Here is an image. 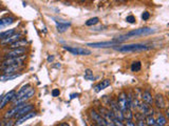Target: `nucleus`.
Wrapping results in <instances>:
<instances>
[{
  "label": "nucleus",
  "mask_w": 169,
  "mask_h": 126,
  "mask_svg": "<svg viewBox=\"0 0 169 126\" xmlns=\"http://www.w3.org/2000/svg\"><path fill=\"white\" fill-rule=\"evenodd\" d=\"M157 30L152 28H136V30H130L128 33L124 34V35L119 36V37L116 38V40H119V42L124 40H127L129 38H133V37H140V36H148L151 35V34L155 33Z\"/></svg>",
  "instance_id": "obj_1"
},
{
  "label": "nucleus",
  "mask_w": 169,
  "mask_h": 126,
  "mask_svg": "<svg viewBox=\"0 0 169 126\" xmlns=\"http://www.w3.org/2000/svg\"><path fill=\"white\" fill-rule=\"evenodd\" d=\"M153 48V46L144 44V43H134V44H127V45H122L119 47H116V50L119 53H139V52H144Z\"/></svg>",
  "instance_id": "obj_2"
},
{
  "label": "nucleus",
  "mask_w": 169,
  "mask_h": 126,
  "mask_svg": "<svg viewBox=\"0 0 169 126\" xmlns=\"http://www.w3.org/2000/svg\"><path fill=\"white\" fill-rule=\"evenodd\" d=\"M63 48L68 52H70L72 55L75 56H88L91 55V50L86 47H76V46H67L63 45Z\"/></svg>",
  "instance_id": "obj_3"
},
{
  "label": "nucleus",
  "mask_w": 169,
  "mask_h": 126,
  "mask_svg": "<svg viewBox=\"0 0 169 126\" xmlns=\"http://www.w3.org/2000/svg\"><path fill=\"white\" fill-rule=\"evenodd\" d=\"M119 41L113 39L112 41H107V42H94V43H88L87 45L91 47L95 48H106V47H112V46H117L119 44Z\"/></svg>",
  "instance_id": "obj_4"
},
{
  "label": "nucleus",
  "mask_w": 169,
  "mask_h": 126,
  "mask_svg": "<svg viewBox=\"0 0 169 126\" xmlns=\"http://www.w3.org/2000/svg\"><path fill=\"white\" fill-rule=\"evenodd\" d=\"M116 104H117L119 110H121L122 113H124L125 110L129 109V107H128V96H127L126 93L123 91V93H119V98H117V101H116Z\"/></svg>",
  "instance_id": "obj_5"
},
{
  "label": "nucleus",
  "mask_w": 169,
  "mask_h": 126,
  "mask_svg": "<svg viewBox=\"0 0 169 126\" xmlns=\"http://www.w3.org/2000/svg\"><path fill=\"white\" fill-rule=\"evenodd\" d=\"M90 116H91V118H92V120H93L94 122H96V124H97V125H103V126L112 125V124H109L108 122H107L106 120H105V119H104L103 117L99 115V113H97L95 109H91V110H90Z\"/></svg>",
  "instance_id": "obj_6"
},
{
  "label": "nucleus",
  "mask_w": 169,
  "mask_h": 126,
  "mask_svg": "<svg viewBox=\"0 0 169 126\" xmlns=\"http://www.w3.org/2000/svg\"><path fill=\"white\" fill-rule=\"evenodd\" d=\"M24 60H25V55L21 56V57H17V58L5 59L2 62V66L3 67H6V66H11V65H22V63Z\"/></svg>",
  "instance_id": "obj_7"
},
{
  "label": "nucleus",
  "mask_w": 169,
  "mask_h": 126,
  "mask_svg": "<svg viewBox=\"0 0 169 126\" xmlns=\"http://www.w3.org/2000/svg\"><path fill=\"white\" fill-rule=\"evenodd\" d=\"M15 96H16L15 91H9L8 93H5L4 96H3L2 100H1V102H0V109H2L3 107H5L6 104H9V102L14 100Z\"/></svg>",
  "instance_id": "obj_8"
},
{
  "label": "nucleus",
  "mask_w": 169,
  "mask_h": 126,
  "mask_svg": "<svg viewBox=\"0 0 169 126\" xmlns=\"http://www.w3.org/2000/svg\"><path fill=\"white\" fill-rule=\"evenodd\" d=\"M25 53V48L21 47V48H15V50H10L6 55H5V59L9 58H17V57H21V56H24L23 54Z\"/></svg>",
  "instance_id": "obj_9"
},
{
  "label": "nucleus",
  "mask_w": 169,
  "mask_h": 126,
  "mask_svg": "<svg viewBox=\"0 0 169 126\" xmlns=\"http://www.w3.org/2000/svg\"><path fill=\"white\" fill-rule=\"evenodd\" d=\"M34 93H35V91L34 89H32L31 91H29L25 96L21 97V98H19L18 100H15L13 101V105L16 106V105H19V104H23V103H27V101L29 100V99H31L32 97L34 96Z\"/></svg>",
  "instance_id": "obj_10"
},
{
  "label": "nucleus",
  "mask_w": 169,
  "mask_h": 126,
  "mask_svg": "<svg viewBox=\"0 0 169 126\" xmlns=\"http://www.w3.org/2000/svg\"><path fill=\"white\" fill-rule=\"evenodd\" d=\"M21 37V34L20 33H17V34H14V35H12L11 37L6 38V39H4V40L0 41V43L2 44V45H11V44H13V43H15L16 41H18L19 39H20Z\"/></svg>",
  "instance_id": "obj_11"
},
{
  "label": "nucleus",
  "mask_w": 169,
  "mask_h": 126,
  "mask_svg": "<svg viewBox=\"0 0 169 126\" xmlns=\"http://www.w3.org/2000/svg\"><path fill=\"white\" fill-rule=\"evenodd\" d=\"M142 101L149 106H151L152 103H153V97H152V93H150L148 89L145 91H143V93H142Z\"/></svg>",
  "instance_id": "obj_12"
},
{
  "label": "nucleus",
  "mask_w": 169,
  "mask_h": 126,
  "mask_svg": "<svg viewBox=\"0 0 169 126\" xmlns=\"http://www.w3.org/2000/svg\"><path fill=\"white\" fill-rule=\"evenodd\" d=\"M33 89V88L31 87V85L30 84H27V85H24L22 88H20L19 91L16 93V96H15V98H14V100L13 101H15V100H18L19 98H21V97H23V96H25L27 93H29V91H31Z\"/></svg>",
  "instance_id": "obj_13"
},
{
  "label": "nucleus",
  "mask_w": 169,
  "mask_h": 126,
  "mask_svg": "<svg viewBox=\"0 0 169 126\" xmlns=\"http://www.w3.org/2000/svg\"><path fill=\"white\" fill-rule=\"evenodd\" d=\"M34 108V106L32 105V104H30V103H28L27 105L23 107V108H21L20 110L18 111L17 113V115L15 116V118L16 119H19V118H21L22 116H24V115H27V113H31L32 111V109Z\"/></svg>",
  "instance_id": "obj_14"
},
{
  "label": "nucleus",
  "mask_w": 169,
  "mask_h": 126,
  "mask_svg": "<svg viewBox=\"0 0 169 126\" xmlns=\"http://www.w3.org/2000/svg\"><path fill=\"white\" fill-rule=\"evenodd\" d=\"M21 66L22 65H11V66H6V67H3V73L4 75H13L15 74L16 71H20Z\"/></svg>",
  "instance_id": "obj_15"
},
{
  "label": "nucleus",
  "mask_w": 169,
  "mask_h": 126,
  "mask_svg": "<svg viewBox=\"0 0 169 126\" xmlns=\"http://www.w3.org/2000/svg\"><path fill=\"white\" fill-rule=\"evenodd\" d=\"M111 84V80L110 79H105V80H101L97 85L95 86V91L96 93H99V91H101L103 89L107 88L108 86H110Z\"/></svg>",
  "instance_id": "obj_16"
},
{
  "label": "nucleus",
  "mask_w": 169,
  "mask_h": 126,
  "mask_svg": "<svg viewBox=\"0 0 169 126\" xmlns=\"http://www.w3.org/2000/svg\"><path fill=\"white\" fill-rule=\"evenodd\" d=\"M153 103L155 104V106H157V108H164L165 107V100H164V97L162 96V95H160V93H157V95H155V97H154V100H153Z\"/></svg>",
  "instance_id": "obj_17"
},
{
  "label": "nucleus",
  "mask_w": 169,
  "mask_h": 126,
  "mask_svg": "<svg viewBox=\"0 0 169 126\" xmlns=\"http://www.w3.org/2000/svg\"><path fill=\"white\" fill-rule=\"evenodd\" d=\"M35 116H36L35 111H31V113H27V115H24V116H22L21 118L17 119L16 122H15V125H20V124H22L23 122L28 121L29 119L33 118V117H35Z\"/></svg>",
  "instance_id": "obj_18"
},
{
  "label": "nucleus",
  "mask_w": 169,
  "mask_h": 126,
  "mask_svg": "<svg viewBox=\"0 0 169 126\" xmlns=\"http://www.w3.org/2000/svg\"><path fill=\"white\" fill-rule=\"evenodd\" d=\"M15 21V18L12 17V16H6V17H3L0 19V28H4V26H8V25L12 24Z\"/></svg>",
  "instance_id": "obj_19"
},
{
  "label": "nucleus",
  "mask_w": 169,
  "mask_h": 126,
  "mask_svg": "<svg viewBox=\"0 0 169 126\" xmlns=\"http://www.w3.org/2000/svg\"><path fill=\"white\" fill-rule=\"evenodd\" d=\"M70 25H71V23L66 22V21H60V22L56 21V28H57L58 33H63V32H66Z\"/></svg>",
  "instance_id": "obj_20"
},
{
  "label": "nucleus",
  "mask_w": 169,
  "mask_h": 126,
  "mask_svg": "<svg viewBox=\"0 0 169 126\" xmlns=\"http://www.w3.org/2000/svg\"><path fill=\"white\" fill-rule=\"evenodd\" d=\"M28 44V41L25 40V39H19L18 41H16L15 43H13V44H11L10 47L12 48V50H15V48H21L23 47V46H25Z\"/></svg>",
  "instance_id": "obj_21"
},
{
  "label": "nucleus",
  "mask_w": 169,
  "mask_h": 126,
  "mask_svg": "<svg viewBox=\"0 0 169 126\" xmlns=\"http://www.w3.org/2000/svg\"><path fill=\"white\" fill-rule=\"evenodd\" d=\"M15 34V28H11V30H5V32H2V33H0V41L4 40L6 38L11 37L12 35Z\"/></svg>",
  "instance_id": "obj_22"
},
{
  "label": "nucleus",
  "mask_w": 169,
  "mask_h": 126,
  "mask_svg": "<svg viewBox=\"0 0 169 126\" xmlns=\"http://www.w3.org/2000/svg\"><path fill=\"white\" fill-rule=\"evenodd\" d=\"M20 77V74H13V75H2L0 76V81H10Z\"/></svg>",
  "instance_id": "obj_23"
},
{
  "label": "nucleus",
  "mask_w": 169,
  "mask_h": 126,
  "mask_svg": "<svg viewBox=\"0 0 169 126\" xmlns=\"http://www.w3.org/2000/svg\"><path fill=\"white\" fill-rule=\"evenodd\" d=\"M142 68V63L140 62V61H134V62H132L131 64V71H134V73H136V71H140Z\"/></svg>",
  "instance_id": "obj_24"
},
{
  "label": "nucleus",
  "mask_w": 169,
  "mask_h": 126,
  "mask_svg": "<svg viewBox=\"0 0 169 126\" xmlns=\"http://www.w3.org/2000/svg\"><path fill=\"white\" fill-rule=\"evenodd\" d=\"M155 123L157 124V125H160V126H165L166 125V123H167V119L165 118L164 116H159L157 119H155Z\"/></svg>",
  "instance_id": "obj_25"
},
{
  "label": "nucleus",
  "mask_w": 169,
  "mask_h": 126,
  "mask_svg": "<svg viewBox=\"0 0 169 126\" xmlns=\"http://www.w3.org/2000/svg\"><path fill=\"white\" fill-rule=\"evenodd\" d=\"M99 22V17H93V18H90L89 20L86 21V25L87 26H92V25H95Z\"/></svg>",
  "instance_id": "obj_26"
},
{
  "label": "nucleus",
  "mask_w": 169,
  "mask_h": 126,
  "mask_svg": "<svg viewBox=\"0 0 169 126\" xmlns=\"http://www.w3.org/2000/svg\"><path fill=\"white\" fill-rule=\"evenodd\" d=\"M123 117H124V121H126V120H132V118H133V113H132L131 109H127V110H125L124 113H123Z\"/></svg>",
  "instance_id": "obj_27"
},
{
  "label": "nucleus",
  "mask_w": 169,
  "mask_h": 126,
  "mask_svg": "<svg viewBox=\"0 0 169 126\" xmlns=\"http://www.w3.org/2000/svg\"><path fill=\"white\" fill-rule=\"evenodd\" d=\"M145 122H146V125L148 126H153L155 123V119L153 118V116H147L145 118Z\"/></svg>",
  "instance_id": "obj_28"
},
{
  "label": "nucleus",
  "mask_w": 169,
  "mask_h": 126,
  "mask_svg": "<svg viewBox=\"0 0 169 126\" xmlns=\"http://www.w3.org/2000/svg\"><path fill=\"white\" fill-rule=\"evenodd\" d=\"M85 79L86 80H94V76H93V73H92V71L91 69H86V71H85Z\"/></svg>",
  "instance_id": "obj_29"
},
{
  "label": "nucleus",
  "mask_w": 169,
  "mask_h": 126,
  "mask_svg": "<svg viewBox=\"0 0 169 126\" xmlns=\"http://www.w3.org/2000/svg\"><path fill=\"white\" fill-rule=\"evenodd\" d=\"M126 21L129 23H134L135 22V17H134L133 15H129L126 17Z\"/></svg>",
  "instance_id": "obj_30"
},
{
  "label": "nucleus",
  "mask_w": 169,
  "mask_h": 126,
  "mask_svg": "<svg viewBox=\"0 0 169 126\" xmlns=\"http://www.w3.org/2000/svg\"><path fill=\"white\" fill-rule=\"evenodd\" d=\"M149 18H150V13L144 12L142 14V19H143V20H148Z\"/></svg>",
  "instance_id": "obj_31"
},
{
  "label": "nucleus",
  "mask_w": 169,
  "mask_h": 126,
  "mask_svg": "<svg viewBox=\"0 0 169 126\" xmlns=\"http://www.w3.org/2000/svg\"><path fill=\"white\" fill-rule=\"evenodd\" d=\"M124 124L125 126H136L132 120H126V121H124Z\"/></svg>",
  "instance_id": "obj_32"
},
{
  "label": "nucleus",
  "mask_w": 169,
  "mask_h": 126,
  "mask_svg": "<svg viewBox=\"0 0 169 126\" xmlns=\"http://www.w3.org/2000/svg\"><path fill=\"white\" fill-rule=\"evenodd\" d=\"M136 126H146L145 120H136Z\"/></svg>",
  "instance_id": "obj_33"
},
{
  "label": "nucleus",
  "mask_w": 169,
  "mask_h": 126,
  "mask_svg": "<svg viewBox=\"0 0 169 126\" xmlns=\"http://www.w3.org/2000/svg\"><path fill=\"white\" fill-rule=\"evenodd\" d=\"M59 95H60L59 89H53V91H52V96L53 97H58Z\"/></svg>",
  "instance_id": "obj_34"
},
{
  "label": "nucleus",
  "mask_w": 169,
  "mask_h": 126,
  "mask_svg": "<svg viewBox=\"0 0 169 126\" xmlns=\"http://www.w3.org/2000/svg\"><path fill=\"white\" fill-rule=\"evenodd\" d=\"M15 125V122H13V121H8V122H5V124H4V126H14Z\"/></svg>",
  "instance_id": "obj_35"
},
{
  "label": "nucleus",
  "mask_w": 169,
  "mask_h": 126,
  "mask_svg": "<svg viewBox=\"0 0 169 126\" xmlns=\"http://www.w3.org/2000/svg\"><path fill=\"white\" fill-rule=\"evenodd\" d=\"M166 117H167V119L169 120V108H167V110H166Z\"/></svg>",
  "instance_id": "obj_36"
},
{
  "label": "nucleus",
  "mask_w": 169,
  "mask_h": 126,
  "mask_svg": "<svg viewBox=\"0 0 169 126\" xmlns=\"http://www.w3.org/2000/svg\"><path fill=\"white\" fill-rule=\"evenodd\" d=\"M5 122L4 121H0V126H4Z\"/></svg>",
  "instance_id": "obj_37"
},
{
  "label": "nucleus",
  "mask_w": 169,
  "mask_h": 126,
  "mask_svg": "<svg viewBox=\"0 0 169 126\" xmlns=\"http://www.w3.org/2000/svg\"><path fill=\"white\" fill-rule=\"evenodd\" d=\"M52 60H53V57H49V58H48V61H49V62H50V61H52Z\"/></svg>",
  "instance_id": "obj_38"
},
{
  "label": "nucleus",
  "mask_w": 169,
  "mask_h": 126,
  "mask_svg": "<svg viewBox=\"0 0 169 126\" xmlns=\"http://www.w3.org/2000/svg\"><path fill=\"white\" fill-rule=\"evenodd\" d=\"M63 126H70L68 123H63Z\"/></svg>",
  "instance_id": "obj_39"
},
{
  "label": "nucleus",
  "mask_w": 169,
  "mask_h": 126,
  "mask_svg": "<svg viewBox=\"0 0 169 126\" xmlns=\"http://www.w3.org/2000/svg\"><path fill=\"white\" fill-rule=\"evenodd\" d=\"M2 98H3V95H1V96H0V102H1V100H2Z\"/></svg>",
  "instance_id": "obj_40"
},
{
  "label": "nucleus",
  "mask_w": 169,
  "mask_h": 126,
  "mask_svg": "<svg viewBox=\"0 0 169 126\" xmlns=\"http://www.w3.org/2000/svg\"><path fill=\"white\" fill-rule=\"evenodd\" d=\"M153 126H160V125H157V124H154V125Z\"/></svg>",
  "instance_id": "obj_41"
},
{
  "label": "nucleus",
  "mask_w": 169,
  "mask_h": 126,
  "mask_svg": "<svg viewBox=\"0 0 169 126\" xmlns=\"http://www.w3.org/2000/svg\"><path fill=\"white\" fill-rule=\"evenodd\" d=\"M0 12H1V10H0Z\"/></svg>",
  "instance_id": "obj_42"
}]
</instances>
